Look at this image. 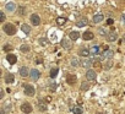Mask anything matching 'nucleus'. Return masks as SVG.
Segmentation results:
<instances>
[{"label":"nucleus","instance_id":"412c9836","mask_svg":"<svg viewBox=\"0 0 125 114\" xmlns=\"http://www.w3.org/2000/svg\"><path fill=\"white\" fill-rule=\"evenodd\" d=\"M38 109H39L41 112H45V110H47V105H45V103H44L43 101H39V102H38Z\"/></svg>","mask_w":125,"mask_h":114},{"label":"nucleus","instance_id":"7c9ffc66","mask_svg":"<svg viewBox=\"0 0 125 114\" xmlns=\"http://www.w3.org/2000/svg\"><path fill=\"white\" fill-rule=\"evenodd\" d=\"M87 88H88V85H87V82H82V83H81V90H82V91H86Z\"/></svg>","mask_w":125,"mask_h":114},{"label":"nucleus","instance_id":"9b49d317","mask_svg":"<svg viewBox=\"0 0 125 114\" xmlns=\"http://www.w3.org/2000/svg\"><path fill=\"white\" fill-rule=\"evenodd\" d=\"M107 39H108V42H115V41L118 39V36H116V33L113 31V32H110V33L107 34Z\"/></svg>","mask_w":125,"mask_h":114},{"label":"nucleus","instance_id":"2f4dec72","mask_svg":"<svg viewBox=\"0 0 125 114\" xmlns=\"http://www.w3.org/2000/svg\"><path fill=\"white\" fill-rule=\"evenodd\" d=\"M98 33H99L101 36H107V34H108V33H105L104 28H98Z\"/></svg>","mask_w":125,"mask_h":114},{"label":"nucleus","instance_id":"393cba45","mask_svg":"<svg viewBox=\"0 0 125 114\" xmlns=\"http://www.w3.org/2000/svg\"><path fill=\"white\" fill-rule=\"evenodd\" d=\"M73 112H74L75 114H82V108H81L80 105H76V107L73 108Z\"/></svg>","mask_w":125,"mask_h":114},{"label":"nucleus","instance_id":"b1692460","mask_svg":"<svg viewBox=\"0 0 125 114\" xmlns=\"http://www.w3.org/2000/svg\"><path fill=\"white\" fill-rule=\"evenodd\" d=\"M30 45H27V44H22L21 47H20V50L22 52V53H28L30 52Z\"/></svg>","mask_w":125,"mask_h":114},{"label":"nucleus","instance_id":"f3484780","mask_svg":"<svg viewBox=\"0 0 125 114\" xmlns=\"http://www.w3.org/2000/svg\"><path fill=\"white\" fill-rule=\"evenodd\" d=\"M69 37H70V39H73V41H76V39H79V37H80V33H79V32H76V31H73V32H70Z\"/></svg>","mask_w":125,"mask_h":114},{"label":"nucleus","instance_id":"c85d7f7f","mask_svg":"<svg viewBox=\"0 0 125 114\" xmlns=\"http://www.w3.org/2000/svg\"><path fill=\"white\" fill-rule=\"evenodd\" d=\"M3 49H4V50H5V52H10V50H12V47H11V45H10V44H5V45H4V48H3Z\"/></svg>","mask_w":125,"mask_h":114},{"label":"nucleus","instance_id":"ddd939ff","mask_svg":"<svg viewBox=\"0 0 125 114\" xmlns=\"http://www.w3.org/2000/svg\"><path fill=\"white\" fill-rule=\"evenodd\" d=\"M93 37H94V34H93L92 32H90V31H86V32L82 34V38H83L85 41H91V39H93Z\"/></svg>","mask_w":125,"mask_h":114},{"label":"nucleus","instance_id":"a211bd4d","mask_svg":"<svg viewBox=\"0 0 125 114\" xmlns=\"http://www.w3.org/2000/svg\"><path fill=\"white\" fill-rule=\"evenodd\" d=\"M14 81H15V77H14L12 74H8V75L5 76V82H6V83H12Z\"/></svg>","mask_w":125,"mask_h":114},{"label":"nucleus","instance_id":"cd10ccee","mask_svg":"<svg viewBox=\"0 0 125 114\" xmlns=\"http://www.w3.org/2000/svg\"><path fill=\"white\" fill-rule=\"evenodd\" d=\"M19 14H20L21 16L26 15V8H25V6H20V9H19Z\"/></svg>","mask_w":125,"mask_h":114},{"label":"nucleus","instance_id":"7ed1b4c3","mask_svg":"<svg viewBox=\"0 0 125 114\" xmlns=\"http://www.w3.org/2000/svg\"><path fill=\"white\" fill-rule=\"evenodd\" d=\"M32 105L30 104V103H23L22 105H21V110L23 112V113H26V114H30L31 112H32Z\"/></svg>","mask_w":125,"mask_h":114},{"label":"nucleus","instance_id":"c756f323","mask_svg":"<svg viewBox=\"0 0 125 114\" xmlns=\"http://www.w3.org/2000/svg\"><path fill=\"white\" fill-rule=\"evenodd\" d=\"M39 43H41L42 45H47V44H48V41H47V38H41V39H39Z\"/></svg>","mask_w":125,"mask_h":114},{"label":"nucleus","instance_id":"c9c22d12","mask_svg":"<svg viewBox=\"0 0 125 114\" xmlns=\"http://www.w3.org/2000/svg\"><path fill=\"white\" fill-rule=\"evenodd\" d=\"M0 21H1V22H4V21H5V14H4V12L0 14Z\"/></svg>","mask_w":125,"mask_h":114},{"label":"nucleus","instance_id":"473e14b6","mask_svg":"<svg viewBox=\"0 0 125 114\" xmlns=\"http://www.w3.org/2000/svg\"><path fill=\"white\" fill-rule=\"evenodd\" d=\"M71 64H73L74 66H77V65H79V62H77V59H76V58H73V59H71Z\"/></svg>","mask_w":125,"mask_h":114},{"label":"nucleus","instance_id":"0eeeda50","mask_svg":"<svg viewBox=\"0 0 125 114\" xmlns=\"http://www.w3.org/2000/svg\"><path fill=\"white\" fill-rule=\"evenodd\" d=\"M91 54V50L88 48H82L80 52H79V55L80 56H83V58H88V55Z\"/></svg>","mask_w":125,"mask_h":114},{"label":"nucleus","instance_id":"6e6552de","mask_svg":"<svg viewBox=\"0 0 125 114\" xmlns=\"http://www.w3.org/2000/svg\"><path fill=\"white\" fill-rule=\"evenodd\" d=\"M76 81H77L76 75H68V77H66V82H68L69 85H75Z\"/></svg>","mask_w":125,"mask_h":114},{"label":"nucleus","instance_id":"a878e982","mask_svg":"<svg viewBox=\"0 0 125 114\" xmlns=\"http://www.w3.org/2000/svg\"><path fill=\"white\" fill-rule=\"evenodd\" d=\"M21 30H22L25 33H27V34L31 32V28H30V26H28V25H22V26H21Z\"/></svg>","mask_w":125,"mask_h":114},{"label":"nucleus","instance_id":"37998d69","mask_svg":"<svg viewBox=\"0 0 125 114\" xmlns=\"http://www.w3.org/2000/svg\"><path fill=\"white\" fill-rule=\"evenodd\" d=\"M1 114H5V112H4V109H3V110H1Z\"/></svg>","mask_w":125,"mask_h":114},{"label":"nucleus","instance_id":"5701e85b","mask_svg":"<svg viewBox=\"0 0 125 114\" xmlns=\"http://www.w3.org/2000/svg\"><path fill=\"white\" fill-rule=\"evenodd\" d=\"M76 25H77L79 27H83V26L87 25V20H86V19H81V20H79V21L76 22Z\"/></svg>","mask_w":125,"mask_h":114},{"label":"nucleus","instance_id":"4468645a","mask_svg":"<svg viewBox=\"0 0 125 114\" xmlns=\"http://www.w3.org/2000/svg\"><path fill=\"white\" fill-rule=\"evenodd\" d=\"M6 59H8V62H9L10 64H15V63L17 62L16 55H14V54H9V55L6 56Z\"/></svg>","mask_w":125,"mask_h":114},{"label":"nucleus","instance_id":"20e7f679","mask_svg":"<svg viewBox=\"0 0 125 114\" xmlns=\"http://www.w3.org/2000/svg\"><path fill=\"white\" fill-rule=\"evenodd\" d=\"M86 77H87L88 81H94L96 77H97V74H96V71H93V70H88V71L86 73Z\"/></svg>","mask_w":125,"mask_h":114},{"label":"nucleus","instance_id":"bb28decb","mask_svg":"<svg viewBox=\"0 0 125 114\" xmlns=\"http://www.w3.org/2000/svg\"><path fill=\"white\" fill-rule=\"evenodd\" d=\"M58 73H59V69H56V68L52 69V71H50V77H52V79H55V76L58 75Z\"/></svg>","mask_w":125,"mask_h":114},{"label":"nucleus","instance_id":"ea45409f","mask_svg":"<svg viewBox=\"0 0 125 114\" xmlns=\"http://www.w3.org/2000/svg\"><path fill=\"white\" fill-rule=\"evenodd\" d=\"M52 101V97H45V102L48 103V102H50Z\"/></svg>","mask_w":125,"mask_h":114},{"label":"nucleus","instance_id":"423d86ee","mask_svg":"<svg viewBox=\"0 0 125 114\" xmlns=\"http://www.w3.org/2000/svg\"><path fill=\"white\" fill-rule=\"evenodd\" d=\"M30 75H31V79H32L33 81L38 80V79H39V76H41L39 71H38V70H36V69H32V70L30 71Z\"/></svg>","mask_w":125,"mask_h":114},{"label":"nucleus","instance_id":"e433bc0d","mask_svg":"<svg viewBox=\"0 0 125 114\" xmlns=\"http://www.w3.org/2000/svg\"><path fill=\"white\" fill-rule=\"evenodd\" d=\"M113 23H114V20H112V19L107 20V25H113Z\"/></svg>","mask_w":125,"mask_h":114},{"label":"nucleus","instance_id":"f257e3e1","mask_svg":"<svg viewBox=\"0 0 125 114\" xmlns=\"http://www.w3.org/2000/svg\"><path fill=\"white\" fill-rule=\"evenodd\" d=\"M3 30H4L5 33L9 34V36H14V34L16 33V27H15L12 23H6V25H4Z\"/></svg>","mask_w":125,"mask_h":114},{"label":"nucleus","instance_id":"58836bf2","mask_svg":"<svg viewBox=\"0 0 125 114\" xmlns=\"http://www.w3.org/2000/svg\"><path fill=\"white\" fill-rule=\"evenodd\" d=\"M55 87H56L55 83H52V85H50V90H52V91H55Z\"/></svg>","mask_w":125,"mask_h":114},{"label":"nucleus","instance_id":"39448f33","mask_svg":"<svg viewBox=\"0 0 125 114\" xmlns=\"http://www.w3.org/2000/svg\"><path fill=\"white\" fill-rule=\"evenodd\" d=\"M31 22H32L33 26H38V25L41 23V19H39V16H38L37 14H33V15L31 16Z\"/></svg>","mask_w":125,"mask_h":114},{"label":"nucleus","instance_id":"2eb2a0df","mask_svg":"<svg viewBox=\"0 0 125 114\" xmlns=\"http://www.w3.org/2000/svg\"><path fill=\"white\" fill-rule=\"evenodd\" d=\"M5 9H6L9 12H12V11L16 9V5H15L14 3H8V4L5 5Z\"/></svg>","mask_w":125,"mask_h":114},{"label":"nucleus","instance_id":"79ce46f5","mask_svg":"<svg viewBox=\"0 0 125 114\" xmlns=\"http://www.w3.org/2000/svg\"><path fill=\"white\" fill-rule=\"evenodd\" d=\"M123 41H124V43H125V34H124V37H123Z\"/></svg>","mask_w":125,"mask_h":114},{"label":"nucleus","instance_id":"aec40b11","mask_svg":"<svg viewBox=\"0 0 125 114\" xmlns=\"http://www.w3.org/2000/svg\"><path fill=\"white\" fill-rule=\"evenodd\" d=\"M20 75H21L22 77H26V76H28V69H27L26 66L21 68V69H20Z\"/></svg>","mask_w":125,"mask_h":114},{"label":"nucleus","instance_id":"4be33fe9","mask_svg":"<svg viewBox=\"0 0 125 114\" xmlns=\"http://www.w3.org/2000/svg\"><path fill=\"white\" fill-rule=\"evenodd\" d=\"M56 23H58L59 26L65 25V23H66V19H65V17H58V19H56Z\"/></svg>","mask_w":125,"mask_h":114},{"label":"nucleus","instance_id":"4c0bfd02","mask_svg":"<svg viewBox=\"0 0 125 114\" xmlns=\"http://www.w3.org/2000/svg\"><path fill=\"white\" fill-rule=\"evenodd\" d=\"M36 63H37V64H41V63H43V59H42V58H37Z\"/></svg>","mask_w":125,"mask_h":114},{"label":"nucleus","instance_id":"dca6fc26","mask_svg":"<svg viewBox=\"0 0 125 114\" xmlns=\"http://www.w3.org/2000/svg\"><path fill=\"white\" fill-rule=\"evenodd\" d=\"M103 19H104V16H103L102 14H97V15L93 16V22H94V23H98V22L103 21Z\"/></svg>","mask_w":125,"mask_h":114},{"label":"nucleus","instance_id":"6ab92c4d","mask_svg":"<svg viewBox=\"0 0 125 114\" xmlns=\"http://www.w3.org/2000/svg\"><path fill=\"white\" fill-rule=\"evenodd\" d=\"M90 50H91V54H92V55H97V54L101 52V49H99V47H98V45H93Z\"/></svg>","mask_w":125,"mask_h":114},{"label":"nucleus","instance_id":"f704fd0d","mask_svg":"<svg viewBox=\"0 0 125 114\" xmlns=\"http://www.w3.org/2000/svg\"><path fill=\"white\" fill-rule=\"evenodd\" d=\"M112 65H113V63H112V60H109V63L105 64V70H109L112 68Z\"/></svg>","mask_w":125,"mask_h":114},{"label":"nucleus","instance_id":"1a4fd4ad","mask_svg":"<svg viewBox=\"0 0 125 114\" xmlns=\"http://www.w3.org/2000/svg\"><path fill=\"white\" fill-rule=\"evenodd\" d=\"M113 55H114V53L112 52V50H104V53H103V55H102V59H112L113 58Z\"/></svg>","mask_w":125,"mask_h":114},{"label":"nucleus","instance_id":"a19ab883","mask_svg":"<svg viewBox=\"0 0 125 114\" xmlns=\"http://www.w3.org/2000/svg\"><path fill=\"white\" fill-rule=\"evenodd\" d=\"M0 97H1V98L4 97V91H1V92H0Z\"/></svg>","mask_w":125,"mask_h":114},{"label":"nucleus","instance_id":"f8f14e48","mask_svg":"<svg viewBox=\"0 0 125 114\" xmlns=\"http://www.w3.org/2000/svg\"><path fill=\"white\" fill-rule=\"evenodd\" d=\"M91 64H92V63H91L90 59H82V60L80 62V65H81L83 69H88V68L91 66Z\"/></svg>","mask_w":125,"mask_h":114},{"label":"nucleus","instance_id":"9d476101","mask_svg":"<svg viewBox=\"0 0 125 114\" xmlns=\"http://www.w3.org/2000/svg\"><path fill=\"white\" fill-rule=\"evenodd\" d=\"M61 47L64 48V49H70L71 48V42L69 39H66V38L61 39Z\"/></svg>","mask_w":125,"mask_h":114},{"label":"nucleus","instance_id":"72a5a7b5","mask_svg":"<svg viewBox=\"0 0 125 114\" xmlns=\"http://www.w3.org/2000/svg\"><path fill=\"white\" fill-rule=\"evenodd\" d=\"M93 66H94L96 69H98V70H99V69H102V66H101L99 62H94V63H93Z\"/></svg>","mask_w":125,"mask_h":114},{"label":"nucleus","instance_id":"f03ea898","mask_svg":"<svg viewBox=\"0 0 125 114\" xmlns=\"http://www.w3.org/2000/svg\"><path fill=\"white\" fill-rule=\"evenodd\" d=\"M34 93H36V91H34V87L32 85H25V94L26 96L32 97V96H34Z\"/></svg>","mask_w":125,"mask_h":114}]
</instances>
